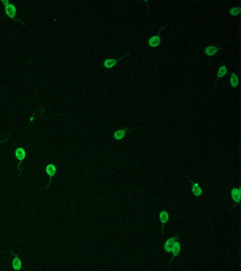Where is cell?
Wrapping results in <instances>:
<instances>
[{"label": "cell", "instance_id": "1", "mask_svg": "<svg viewBox=\"0 0 241 271\" xmlns=\"http://www.w3.org/2000/svg\"><path fill=\"white\" fill-rule=\"evenodd\" d=\"M5 12L9 18L14 19L16 14V9L15 6L12 4H9L7 6L5 7Z\"/></svg>", "mask_w": 241, "mask_h": 271}, {"label": "cell", "instance_id": "2", "mask_svg": "<svg viewBox=\"0 0 241 271\" xmlns=\"http://www.w3.org/2000/svg\"><path fill=\"white\" fill-rule=\"evenodd\" d=\"M161 31V30H160ZM160 31H159V34L158 36H153L149 40L148 44L149 46L151 47H157L161 43V37H160Z\"/></svg>", "mask_w": 241, "mask_h": 271}, {"label": "cell", "instance_id": "3", "mask_svg": "<svg viewBox=\"0 0 241 271\" xmlns=\"http://www.w3.org/2000/svg\"><path fill=\"white\" fill-rule=\"evenodd\" d=\"M231 196L233 200L236 203H239L240 201V188H234L231 191Z\"/></svg>", "mask_w": 241, "mask_h": 271}, {"label": "cell", "instance_id": "4", "mask_svg": "<svg viewBox=\"0 0 241 271\" xmlns=\"http://www.w3.org/2000/svg\"><path fill=\"white\" fill-rule=\"evenodd\" d=\"M45 171H46V173H47V175H48L50 177V179H51V178L54 177V175H55V173H56L57 170H56V167H55V166L54 165V164H47V166H46Z\"/></svg>", "mask_w": 241, "mask_h": 271}, {"label": "cell", "instance_id": "5", "mask_svg": "<svg viewBox=\"0 0 241 271\" xmlns=\"http://www.w3.org/2000/svg\"><path fill=\"white\" fill-rule=\"evenodd\" d=\"M15 155L16 158L19 161H22L25 159V151L23 148H18L16 150Z\"/></svg>", "mask_w": 241, "mask_h": 271}, {"label": "cell", "instance_id": "6", "mask_svg": "<svg viewBox=\"0 0 241 271\" xmlns=\"http://www.w3.org/2000/svg\"><path fill=\"white\" fill-rule=\"evenodd\" d=\"M117 61L118 60L115 59H108L105 60L103 65L106 69H111L117 64Z\"/></svg>", "mask_w": 241, "mask_h": 271}, {"label": "cell", "instance_id": "7", "mask_svg": "<svg viewBox=\"0 0 241 271\" xmlns=\"http://www.w3.org/2000/svg\"><path fill=\"white\" fill-rule=\"evenodd\" d=\"M174 242H175V239L173 237L170 238V239H169L168 240L166 241V242H165V245H164V249H165V251H167V252L172 251V249H173V246Z\"/></svg>", "mask_w": 241, "mask_h": 271}, {"label": "cell", "instance_id": "8", "mask_svg": "<svg viewBox=\"0 0 241 271\" xmlns=\"http://www.w3.org/2000/svg\"><path fill=\"white\" fill-rule=\"evenodd\" d=\"M192 192L195 196H200L202 193V190L197 183H193Z\"/></svg>", "mask_w": 241, "mask_h": 271}, {"label": "cell", "instance_id": "9", "mask_svg": "<svg viewBox=\"0 0 241 271\" xmlns=\"http://www.w3.org/2000/svg\"><path fill=\"white\" fill-rule=\"evenodd\" d=\"M230 83H231V86H232L233 88H237L238 85L239 83V80H238V77L237 76V74H234V73H232L231 76V79H230Z\"/></svg>", "mask_w": 241, "mask_h": 271}, {"label": "cell", "instance_id": "10", "mask_svg": "<svg viewBox=\"0 0 241 271\" xmlns=\"http://www.w3.org/2000/svg\"><path fill=\"white\" fill-rule=\"evenodd\" d=\"M217 51H218L217 47H216L215 46H209V47H207V48L205 49V52L207 56L211 57V56L214 55V54L217 52Z\"/></svg>", "mask_w": 241, "mask_h": 271}, {"label": "cell", "instance_id": "11", "mask_svg": "<svg viewBox=\"0 0 241 271\" xmlns=\"http://www.w3.org/2000/svg\"><path fill=\"white\" fill-rule=\"evenodd\" d=\"M12 266L15 270H20L21 268V262L17 256H16L12 261Z\"/></svg>", "mask_w": 241, "mask_h": 271}, {"label": "cell", "instance_id": "12", "mask_svg": "<svg viewBox=\"0 0 241 271\" xmlns=\"http://www.w3.org/2000/svg\"><path fill=\"white\" fill-rule=\"evenodd\" d=\"M173 254L174 257L177 256L180 251V244L178 241H175L173 246L172 249Z\"/></svg>", "mask_w": 241, "mask_h": 271}, {"label": "cell", "instance_id": "13", "mask_svg": "<svg viewBox=\"0 0 241 271\" xmlns=\"http://www.w3.org/2000/svg\"><path fill=\"white\" fill-rule=\"evenodd\" d=\"M227 68H226V66H221L219 68L218 71V74H217V78H223L224 76H225L226 74H227Z\"/></svg>", "mask_w": 241, "mask_h": 271}, {"label": "cell", "instance_id": "14", "mask_svg": "<svg viewBox=\"0 0 241 271\" xmlns=\"http://www.w3.org/2000/svg\"><path fill=\"white\" fill-rule=\"evenodd\" d=\"M125 136V130H118V131H115V133H114L113 136H114V138H115V139L119 141L124 138Z\"/></svg>", "mask_w": 241, "mask_h": 271}, {"label": "cell", "instance_id": "15", "mask_svg": "<svg viewBox=\"0 0 241 271\" xmlns=\"http://www.w3.org/2000/svg\"><path fill=\"white\" fill-rule=\"evenodd\" d=\"M159 217H160V220H161L162 224L164 225L165 223L168 220L169 215L166 211H162L160 213Z\"/></svg>", "mask_w": 241, "mask_h": 271}, {"label": "cell", "instance_id": "16", "mask_svg": "<svg viewBox=\"0 0 241 271\" xmlns=\"http://www.w3.org/2000/svg\"><path fill=\"white\" fill-rule=\"evenodd\" d=\"M241 12V8L240 7H233V8L230 9L229 13L230 14H231L232 16H237L238 14H240Z\"/></svg>", "mask_w": 241, "mask_h": 271}, {"label": "cell", "instance_id": "17", "mask_svg": "<svg viewBox=\"0 0 241 271\" xmlns=\"http://www.w3.org/2000/svg\"><path fill=\"white\" fill-rule=\"evenodd\" d=\"M1 2H2L3 4H4L5 7L7 6V5H8L9 4V1H8V0H7V1H4V0H2V1H1Z\"/></svg>", "mask_w": 241, "mask_h": 271}, {"label": "cell", "instance_id": "18", "mask_svg": "<svg viewBox=\"0 0 241 271\" xmlns=\"http://www.w3.org/2000/svg\"><path fill=\"white\" fill-rule=\"evenodd\" d=\"M7 141V139H5V140L2 141H0V143H1V142H4V141Z\"/></svg>", "mask_w": 241, "mask_h": 271}]
</instances>
